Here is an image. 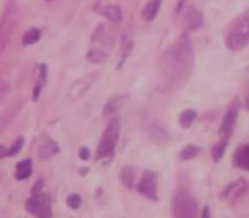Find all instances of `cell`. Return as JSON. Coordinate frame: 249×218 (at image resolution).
<instances>
[{"mask_svg":"<svg viewBox=\"0 0 249 218\" xmlns=\"http://www.w3.org/2000/svg\"><path fill=\"white\" fill-rule=\"evenodd\" d=\"M166 63H162V68H166L164 73V80H171V75L174 80H183L190 75L191 67H193V53H191V46L186 39L179 41L173 50H169L166 55Z\"/></svg>","mask_w":249,"mask_h":218,"instance_id":"1","label":"cell"},{"mask_svg":"<svg viewBox=\"0 0 249 218\" xmlns=\"http://www.w3.org/2000/svg\"><path fill=\"white\" fill-rule=\"evenodd\" d=\"M249 189V183L246 179H237L234 183H231L224 191L220 193V200L227 201V203H235L237 200H241V196Z\"/></svg>","mask_w":249,"mask_h":218,"instance_id":"8","label":"cell"},{"mask_svg":"<svg viewBox=\"0 0 249 218\" xmlns=\"http://www.w3.org/2000/svg\"><path fill=\"white\" fill-rule=\"evenodd\" d=\"M246 106H248V109H249V97H248V101H246Z\"/></svg>","mask_w":249,"mask_h":218,"instance_id":"32","label":"cell"},{"mask_svg":"<svg viewBox=\"0 0 249 218\" xmlns=\"http://www.w3.org/2000/svg\"><path fill=\"white\" fill-rule=\"evenodd\" d=\"M39 36H41L39 29H36V28L29 29V31L26 33L24 36H22V45H24V46L35 45V43H38V41H39Z\"/></svg>","mask_w":249,"mask_h":218,"instance_id":"21","label":"cell"},{"mask_svg":"<svg viewBox=\"0 0 249 218\" xmlns=\"http://www.w3.org/2000/svg\"><path fill=\"white\" fill-rule=\"evenodd\" d=\"M225 45L231 51H241L249 45V12L234 22L225 39Z\"/></svg>","mask_w":249,"mask_h":218,"instance_id":"2","label":"cell"},{"mask_svg":"<svg viewBox=\"0 0 249 218\" xmlns=\"http://www.w3.org/2000/svg\"><path fill=\"white\" fill-rule=\"evenodd\" d=\"M56 152H58V143H56L55 140L45 136L43 142H41V145H39V149H38L39 159H50V157L55 155Z\"/></svg>","mask_w":249,"mask_h":218,"instance_id":"11","label":"cell"},{"mask_svg":"<svg viewBox=\"0 0 249 218\" xmlns=\"http://www.w3.org/2000/svg\"><path fill=\"white\" fill-rule=\"evenodd\" d=\"M87 157H89V150H87V149H82V150H80V159L87 160Z\"/></svg>","mask_w":249,"mask_h":218,"instance_id":"30","label":"cell"},{"mask_svg":"<svg viewBox=\"0 0 249 218\" xmlns=\"http://www.w3.org/2000/svg\"><path fill=\"white\" fill-rule=\"evenodd\" d=\"M137 189H139V193L142 194V196L149 198V200H154V201L159 200V196H157V174L152 172V170L143 172Z\"/></svg>","mask_w":249,"mask_h":218,"instance_id":"6","label":"cell"},{"mask_svg":"<svg viewBox=\"0 0 249 218\" xmlns=\"http://www.w3.org/2000/svg\"><path fill=\"white\" fill-rule=\"evenodd\" d=\"M103 14L111 22H121V19H123V12L118 5H106L103 9Z\"/></svg>","mask_w":249,"mask_h":218,"instance_id":"16","label":"cell"},{"mask_svg":"<svg viewBox=\"0 0 249 218\" xmlns=\"http://www.w3.org/2000/svg\"><path fill=\"white\" fill-rule=\"evenodd\" d=\"M121 181L126 187H132L133 186V181H135V169L133 167H124L121 170Z\"/></svg>","mask_w":249,"mask_h":218,"instance_id":"22","label":"cell"},{"mask_svg":"<svg viewBox=\"0 0 249 218\" xmlns=\"http://www.w3.org/2000/svg\"><path fill=\"white\" fill-rule=\"evenodd\" d=\"M183 7H184V0H179V4H178V14L183 11Z\"/></svg>","mask_w":249,"mask_h":218,"instance_id":"31","label":"cell"},{"mask_svg":"<svg viewBox=\"0 0 249 218\" xmlns=\"http://www.w3.org/2000/svg\"><path fill=\"white\" fill-rule=\"evenodd\" d=\"M31 172H33V162L29 159L22 160V162H19L18 167H16V179H19V181L28 179V177L31 176Z\"/></svg>","mask_w":249,"mask_h":218,"instance_id":"15","label":"cell"},{"mask_svg":"<svg viewBox=\"0 0 249 218\" xmlns=\"http://www.w3.org/2000/svg\"><path fill=\"white\" fill-rule=\"evenodd\" d=\"M26 208L31 215H35L36 218H53L52 211V198L48 194H35L28 200Z\"/></svg>","mask_w":249,"mask_h":218,"instance_id":"5","label":"cell"},{"mask_svg":"<svg viewBox=\"0 0 249 218\" xmlns=\"http://www.w3.org/2000/svg\"><path fill=\"white\" fill-rule=\"evenodd\" d=\"M196 111H193V109H186V111H183L179 115V119H178V123H179L181 128L188 130L191 128V125L195 123V119H196Z\"/></svg>","mask_w":249,"mask_h":218,"instance_id":"17","label":"cell"},{"mask_svg":"<svg viewBox=\"0 0 249 218\" xmlns=\"http://www.w3.org/2000/svg\"><path fill=\"white\" fill-rule=\"evenodd\" d=\"M237 115H239V102L235 101L231 107L227 109V113L224 115L222 118V125H220V136L222 140H229L234 132V126H235V121H237Z\"/></svg>","mask_w":249,"mask_h":218,"instance_id":"7","label":"cell"},{"mask_svg":"<svg viewBox=\"0 0 249 218\" xmlns=\"http://www.w3.org/2000/svg\"><path fill=\"white\" fill-rule=\"evenodd\" d=\"M9 28H12V26H9V24H2V26H0V51L4 50L5 41H7Z\"/></svg>","mask_w":249,"mask_h":218,"instance_id":"24","label":"cell"},{"mask_svg":"<svg viewBox=\"0 0 249 218\" xmlns=\"http://www.w3.org/2000/svg\"><path fill=\"white\" fill-rule=\"evenodd\" d=\"M201 218H212V211L208 206H205L203 210H201Z\"/></svg>","mask_w":249,"mask_h":218,"instance_id":"28","label":"cell"},{"mask_svg":"<svg viewBox=\"0 0 249 218\" xmlns=\"http://www.w3.org/2000/svg\"><path fill=\"white\" fill-rule=\"evenodd\" d=\"M200 153V147L196 145H186L183 150H181V159L183 160H191Z\"/></svg>","mask_w":249,"mask_h":218,"instance_id":"23","label":"cell"},{"mask_svg":"<svg viewBox=\"0 0 249 218\" xmlns=\"http://www.w3.org/2000/svg\"><path fill=\"white\" fill-rule=\"evenodd\" d=\"M160 4H162V0H150L149 4L143 7L142 17L145 19V21H154L160 11Z\"/></svg>","mask_w":249,"mask_h":218,"instance_id":"13","label":"cell"},{"mask_svg":"<svg viewBox=\"0 0 249 218\" xmlns=\"http://www.w3.org/2000/svg\"><path fill=\"white\" fill-rule=\"evenodd\" d=\"M107 56V51H104V50L101 48H90L89 53H87V60L92 63H103L104 60H106Z\"/></svg>","mask_w":249,"mask_h":218,"instance_id":"19","label":"cell"},{"mask_svg":"<svg viewBox=\"0 0 249 218\" xmlns=\"http://www.w3.org/2000/svg\"><path fill=\"white\" fill-rule=\"evenodd\" d=\"M130 50H132V39L128 36H124L123 38V45H121V51H123V60L130 55ZM123 63V62H121Z\"/></svg>","mask_w":249,"mask_h":218,"instance_id":"25","label":"cell"},{"mask_svg":"<svg viewBox=\"0 0 249 218\" xmlns=\"http://www.w3.org/2000/svg\"><path fill=\"white\" fill-rule=\"evenodd\" d=\"M22 143H24V140H22V138H18V140H16V143L12 145V149L9 150V155H16V153H18L19 150H21Z\"/></svg>","mask_w":249,"mask_h":218,"instance_id":"27","label":"cell"},{"mask_svg":"<svg viewBox=\"0 0 249 218\" xmlns=\"http://www.w3.org/2000/svg\"><path fill=\"white\" fill-rule=\"evenodd\" d=\"M227 145H229V140H220V142L213 147V150H212V157H213L215 162H220L222 160V157L225 155V150H227Z\"/></svg>","mask_w":249,"mask_h":218,"instance_id":"20","label":"cell"},{"mask_svg":"<svg viewBox=\"0 0 249 218\" xmlns=\"http://www.w3.org/2000/svg\"><path fill=\"white\" fill-rule=\"evenodd\" d=\"M45 82H46V65H45V63H41V65L38 67V82H36L35 90H33V101L39 99V96H41V89H43V85H45Z\"/></svg>","mask_w":249,"mask_h":218,"instance_id":"14","label":"cell"},{"mask_svg":"<svg viewBox=\"0 0 249 218\" xmlns=\"http://www.w3.org/2000/svg\"><path fill=\"white\" fill-rule=\"evenodd\" d=\"M118 138H120V121L118 119H111L109 125L106 126L103 136H101L99 147H97V159H106V157H111L116 149Z\"/></svg>","mask_w":249,"mask_h":218,"instance_id":"3","label":"cell"},{"mask_svg":"<svg viewBox=\"0 0 249 218\" xmlns=\"http://www.w3.org/2000/svg\"><path fill=\"white\" fill-rule=\"evenodd\" d=\"M234 164L244 170H249V145H242L234 155Z\"/></svg>","mask_w":249,"mask_h":218,"instance_id":"12","label":"cell"},{"mask_svg":"<svg viewBox=\"0 0 249 218\" xmlns=\"http://www.w3.org/2000/svg\"><path fill=\"white\" fill-rule=\"evenodd\" d=\"M174 218H198V204L188 193H178L173 204Z\"/></svg>","mask_w":249,"mask_h":218,"instance_id":"4","label":"cell"},{"mask_svg":"<svg viewBox=\"0 0 249 218\" xmlns=\"http://www.w3.org/2000/svg\"><path fill=\"white\" fill-rule=\"evenodd\" d=\"M201 26H203V16H201V12L195 7L188 9L186 16H184V28H186V31H196Z\"/></svg>","mask_w":249,"mask_h":218,"instance_id":"10","label":"cell"},{"mask_svg":"<svg viewBox=\"0 0 249 218\" xmlns=\"http://www.w3.org/2000/svg\"><path fill=\"white\" fill-rule=\"evenodd\" d=\"M19 102H21V101L18 99V102L11 104V107H7V111L2 115V118H0V130L4 128V126L7 125V123L11 121L12 118H14V115L18 113V109H19Z\"/></svg>","mask_w":249,"mask_h":218,"instance_id":"18","label":"cell"},{"mask_svg":"<svg viewBox=\"0 0 249 218\" xmlns=\"http://www.w3.org/2000/svg\"><path fill=\"white\" fill-rule=\"evenodd\" d=\"M96 77H97V73L94 72V73H89V75L82 77V79L75 80V82H73L72 85H70V89H69V99L70 101L79 99V97L82 96V94L86 92L90 85H92V82L96 80Z\"/></svg>","mask_w":249,"mask_h":218,"instance_id":"9","label":"cell"},{"mask_svg":"<svg viewBox=\"0 0 249 218\" xmlns=\"http://www.w3.org/2000/svg\"><path fill=\"white\" fill-rule=\"evenodd\" d=\"M4 157H9V150H5L4 145H0V159H4Z\"/></svg>","mask_w":249,"mask_h":218,"instance_id":"29","label":"cell"},{"mask_svg":"<svg viewBox=\"0 0 249 218\" xmlns=\"http://www.w3.org/2000/svg\"><path fill=\"white\" fill-rule=\"evenodd\" d=\"M80 196L79 194H70L69 198H67V204H69L70 208H72V210H77V208L80 206Z\"/></svg>","mask_w":249,"mask_h":218,"instance_id":"26","label":"cell"}]
</instances>
